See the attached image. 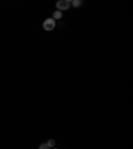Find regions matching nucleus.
<instances>
[{"label":"nucleus","instance_id":"1","mask_svg":"<svg viewBox=\"0 0 133 149\" xmlns=\"http://www.w3.org/2000/svg\"><path fill=\"white\" fill-rule=\"evenodd\" d=\"M55 25H56L55 20H53V19H51V17H48V19H45V20H44L43 27H44V29H45V31H52L53 28H55Z\"/></svg>","mask_w":133,"mask_h":149},{"label":"nucleus","instance_id":"2","mask_svg":"<svg viewBox=\"0 0 133 149\" xmlns=\"http://www.w3.org/2000/svg\"><path fill=\"white\" fill-rule=\"evenodd\" d=\"M69 6H71V1H68V0H59V1L56 3V7H57V9H59L60 12L68 9Z\"/></svg>","mask_w":133,"mask_h":149},{"label":"nucleus","instance_id":"3","mask_svg":"<svg viewBox=\"0 0 133 149\" xmlns=\"http://www.w3.org/2000/svg\"><path fill=\"white\" fill-rule=\"evenodd\" d=\"M63 13L60 12V11H55V13H53V20H56V19H61Z\"/></svg>","mask_w":133,"mask_h":149},{"label":"nucleus","instance_id":"4","mask_svg":"<svg viewBox=\"0 0 133 149\" xmlns=\"http://www.w3.org/2000/svg\"><path fill=\"white\" fill-rule=\"evenodd\" d=\"M72 4H73L75 7H80L81 4H83V1H81V0H75V1H73Z\"/></svg>","mask_w":133,"mask_h":149},{"label":"nucleus","instance_id":"5","mask_svg":"<svg viewBox=\"0 0 133 149\" xmlns=\"http://www.w3.org/2000/svg\"><path fill=\"white\" fill-rule=\"evenodd\" d=\"M39 149H51V148L47 145V143H45V144H41V145L39 146Z\"/></svg>","mask_w":133,"mask_h":149},{"label":"nucleus","instance_id":"6","mask_svg":"<svg viewBox=\"0 0 133 149\" xmlns=\"http://www.w3.org/2000/svg\"><path fill=\"white\" fill-rule=\"evenodd\" d=\"M47 145L49 146V148H52V146L55 145V141H53V140H49V141H48V143H47Z\"/></svg>","mask_w":133,"mask_h":149}]
</instances>
